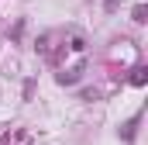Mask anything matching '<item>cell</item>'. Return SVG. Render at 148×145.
<instances>
[{"instance_id": "1", "label": "cell", "mask_w": 148, "mask_h": 145, "mask_svg": "<svg viewBox=\"0 0 148 145\" xmlns=\"http://www.w3.org/2000/svg\"><path fill=\"white\" fill-rule=\"evenodd\" d=\"M79 79H83V62L73 66V69H66V72H59V83H62V86H73V83H79Z\"/></svg>"}, {"instance_id": "2", "label": "cell", "mask_w": 148, "mask_h": 145, "mask_svg": "<svg viewBox=\"0 0 148 145\" xmlns=\"http://www.w3.org/2000/svg\"><path fill=\"white\" fill-rule=\"evenodd\" d=\"M145 79H148L145 66H134V69H131V86H145Z\"/></svg>"}, {"instance_id": "3", "label": "cell", "mask_w": 148, "mask_h": 145, "mask_svg": "<svg viewBox=\"0 0 148 145\" xmlns=\"http://www.w3.org/2000/svg\"><path fill=\"white\" fill-rule=\"evenodd\" d=\"M145 14H148V10H145V3H138V7H134V10H131V17H134V21H138V24H141V21H145Z\"/></svg>"}, {"instance_id": "4", "label": "cell", "mask_w": 148, "mask_h": 145, "mask_svg": "<svg viewBox=\"0 0 148 145\" xmlns=\"http://www.w3.org/2000/svg\"><path fill=\"white\" fill-rule=\"evenodd\" d=\"M69 48H73V52H83V48H86V41H83V35H73V45H69Z\"/></svg>"}, {"instance_id": "5", "label": "cell", "mask_w": 148, "mask_h": 145, "mask_svg": "<svg viewBox=\"0 0 148 145\" xmlns=\"http://www.w3.org/2000/svg\"><path fill=\"white\" fill-rule=\"evenodd\" d=\"M103 7H107V10H114V7H117V0H103Z\"/></svg>"}]
</instances>
